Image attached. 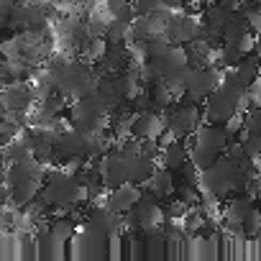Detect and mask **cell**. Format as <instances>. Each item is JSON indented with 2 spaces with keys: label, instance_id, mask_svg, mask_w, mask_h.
Wrapping results in <instances>:
<instances>
[{
  "label": "cell",
  "instance_id": "6da1fadb",
  "mask_svg": "<svg viewBox=\"0 0 261 261\" xmlns=\"http://www.w3.org/2000/svg\"><path fill=\"white\" fill-rule=\"evenodd\" d=\"M39 195L51 205L54 213H69L87 202V187L67 167H49Z\"/></svg>",
  "mask_w": 261,
  "mask_h": 261
},
{
  "label": "cell",
  "instance_id": "7a4b0ae2",
  "mask_svg": "<svg viewBox=\"0 0 261 261\" xmlns=\"http://www.w3.org/2000/svg\"><path fill=\"white\" fill-rule=\"evenodd\" d=\"M238 141V134L228 125V123H213V120H205L200 123V128L190 136V159L202 169H207L215 159H220L228 146Z\"/></svg>",
  "mask_w": 261,
  "mask_h": 261
},
{
  "label": "cell",
  "instance_id": "3957f363",
  "mask_svg": "<svg viewBox=\"0 0 261 261\" xmlns=\"http://www.w3.org/2000/svg\"><path fill=\"white\" fill-rule=\"evenodd\" d=\"M202 108H205V120L230 123L233 118L243 115V113L251 108V97H248V92H243V90H238V87L223 82V85L202 102Z\"/></svg>",
  "mask_w": 261,
  "mask_h": 261
},
{
  "label": "cell",
  "instance_id": "277c9868",
  "mask_svg": "<svg viewBox=\"0 0 261 261\" xmlns=\"http://www.w3.org/2000/svg\"><path fill=\"white\" fill-rule=\"evenodd\" d=\"M238 172H241V164H238L236 159H230L228 154H223V156L215 159L207 169H202V174H200L202 195H210V197L225 202L230 195H236Z\"/></svg>",
  "mask_w": 261,
  "mask_h": 261
},
{
  "label": "cell",
  "instance_id": "5b68a950",
  "mask_svg": "<svg viewBox=\"0 0 261 261\" xmlns=\"http://www.w3.org/2000/svg\"><path fill=\"white\" fill-rule=\"evenodd\" d=\"M164 118H167V134L172 139H190L205 118V108L200 100L190 95H179L177 102L164 113Z\"/></svg>",
  "mask_w": 261,
  "mask_h": 261
},
{
  "label": "cell",
  "instance_id": "8992f818",
  "mask_svg": "<svg viewBox=\"0 0 261 261\" xmlns=\"http://www.w3.org/2000/svg\"><path fill=\"white\" fill-rule=\"evenodd\" d=\"M123 225H125L123 215L113 213V210L105 205V200H102V202H92V205L87 207L82 233H85V238L92 241V243H105L108 238L118 236V233L123 230Z\"/></svg>",
  "mask_w": 261,
  "mask_h": 261
},
{
  "label": "cell",
  "instance_id": "52a82bcc",
  "mask_svg": "<svg viewBox=\"0 0 261 261\" xmlns=\"http://www.w3.org/2000/svg\"><path fill=\"white\" fill-rule=\"evenodd\" d=\"M100 77H102V74H100V69H97L95 62H90V59H85V57H77V59L69 62L59 90H62L69 100H77V97L90 95V92L97 87Z\"/></svg>",
  "mask_w": 261,
  "mask_h": 261
},
{
  "label": "cell",
  "instance_id": "ba28073f",
  "mask_svg": "<svg viewBox=\"0 0 261 261\" xmlns=\"http://www.w3.org/2000/svg\"><path fill=\"white\" fill-rule=\"evenodd\" d=\"M164 220H167L164 202L156 200L146 187H144L141 200L125 213V228L136 230V233H146V230H151V228H159V225H164Z\"/></svg>",
  "mask_w": 261,
  "mask_h": 261
},
{
  "label": "cell",
  "instance_id": "9c48e42d",
  "mask_svg": "<svg viewBox=\"0 0 261 261\" xmlns=\"http://www.w3.org/2000/svg\"><path fill=\"white\" fill-rule=\"evenodd\" d=\"M220 85H223V69L215 62H210V64H202V67H192V77H190L185 95L205 102Z\"/></svg>",
  "mask_w": 261,
  "mask_h": 261
},
{
  "label": "cell",
  "instance_id": "30bf717a",
  "mask_svg": "<svg viewBox=\"0 0 261 261\" xmlns=\"http://www.w3.org/2000/svg\"><path fill=\"white\" fill-rule=\"evenodd\" d=\"M34 105H36V92H34L31 82H26V80L6 82V87H3V108H6V113L26 115Z\"/></svg>",
  "mask_w": 261,
  "mask_h": 261
},
{
  "label": "cell",
  "instance_id": "8fae6325",
  "mask_svg": "<svg viewBox=\"0 0 261 261\" xmlns=\"http://www.w3.org/2000/svg\"><path fill=\"white\" fill-rule=\"evenodd\" d=\"M23 139L29 141L31 151L36 159H41L44 164L54 162V144H57V130L54 128H41V125H26Z\"/></svg>",
  "mask_w": 261,
  "mask_h": 261
},
{
  "label": "cell",
  "instance_id": "7c38bea8",
  "mask_svg": "<svg viewBox=\"0 0 261 261\" xmlns=\"http://www.w3.org/2000/svg\"><path fill=\"white\" fill-rule=\"evenodd\" d=\"M241 8H243V6H241ZM253 41H256V34L251 31V26H248V21H246V13L238 11V13L228 21V26L223 29V44L236 46V49H243V51H251V49H253Z\"/></svg>",
  "mask_w": 261,
  "mask_h": 261
},
{
  "label": "cell",
  "instance_id": "4fadbf2b",
  "mask_svg": "<svg viewBox=\"0 0 261 261\" xmlns=\"http://www.w3.org/2000/svg\"><path fill=\"white\" fill-rule=\"evenodd\" d=\"M141 195H144V185L125 182V185H120V187L108 190V195H105V205H108L113 213L125 215L130 207H134V205L141 200Z\"/></svg>",
  "mask_w": 261,
  "mask_h": 261
},
{
  "label": "cell",
  "instance_id": "5bb4252c",
  "mask_svg": "<svg viewBox=\"0 0 261 261\" xmlns=\"http://www.w3.org/2000/svg\"><path fill=\"white\" fill-rule=\"evenodd\" d=\"M149 64L167 80L169 74H174V72H179L182 67H187L190 64V59H187V51H185V46H179V44H169L167 49H162V51H156L151 59H149Z\"/></svg>",
  "mask_w": 261,
  "mask_h": 261
},
{
  "label": "cell",
  "instance_id": "9a60e30c",
  "mask_svg": "<svg viewBox=\"0 0 261 261\" xmlns=\"http://www.w3.org/2000/svg\"><path fill=\"white\" fill-rule=\"evenodd\" d=\"M164 134H167V118L159 110L139 113L136 120H134V130H130V136L139 139V141H144V139H162Z\"/></svg>",
  "mask_w": 261,
  "mask_h": 261
},
{
  "label": "cell",
  "instance_id": "2e32d148",
  "mask_svg": "<svg viewBox=\"0 0 261 261\" xmlns=\"http://www.w3.org/2000/svg\"><path fill=\"white\" fill-rule=\"evenodd\" d=\"M156 200H162V202H172V197H174V192H177V174L172 172V169H167L164 164H159V169L154 172V177L144 185Z\"/></svg>",
  "mask_w": 261,
  "mask_h": 261
},
{
  "label": "cell",
  "instance_id": "e0dca14e",
  "mask_svg": "<svg viewBox=\"0 0 261 261\" xmlns=\"http://www.w3.org/2000/svg\"><path fill=\"white\" fill-rule=\"evenodd\" d=\"M162 164L172 172H179L187 162H190V139H169L162 141Z\"/></svg>",
  "mask_w": 261,
  "mask_h": 261
},
{
  "label": "cell",
  "instance_id": "ac0fdd59",
  "mask_svg": "<svg viewBox=\"0 0 261 261\" xmlns=\"http://www.w3.org/2000/svg\"><path fill=\"white\" fill-rule=\"evenodd\" d=\"M128 67H130V49H128V44H108L102 59L97 62L100 74H105V72H123Z\"/></svg>",
  "mask_w": 261,
  "mask_h": 261
},
{
  "label": "cell",
  "instance_id": "d6986e66",
  "mask_svg": "<svg viewBox=\"0 0 261 261\" xmlns=\"http://www.w3.org/2000/svg\"><path fill=\"white\" fill-rule=\"evenodd\" d=\"M156 169H159V159H151L141 151L130 154V159H128V179L136 182V185H146L154 177Z\"/></svg>",
  "mask_w": 261,
  "mask_h": 261
},
{
  "label": "cell",
  "instance_id": "ffe728a7",
  "mask_svg": "<svg viewBox=\"0 0 261 261\" xmlns=\"http://www.w3.org/2000/svg\"><path fill=\"white\" fill-rule=\"evenodd\" d=\"M74 220H77V218H72V215H67V213H57L54 218H49L46 230H49V236H51L57 243L72 241L74 233H77V223H74Z\"/></svg>",
  "mask_w": 261,
  "mask_h": 261
},
{
  "label": "cell",
  "instance_id": "44dd1931",
  "mask_svg": "<svg viewBox=\"0 0 261 261\" xmlns=\"http://www.w3.org/2000/svg\"><path fill=\"white\" fill-rule=\"evenodd\" d=\"M172 13H174V8H169V6H162V8L146 13V21H149L151 31L154 34H167V26L172 21Z\"/></svg>",
  "mask_w": 261,
  "mask_h": 261
},
{
  "label": "cell",
  "instance_id": "7402d4cb",
  "mask_svg": "<svg viewBox=\"0 0 261 261\" xmlns=\"http://www.w3.org/2000/svg\"><path fill=\"white\" fill-rule=\"evenodd\" d=\"M156 36L146 21V16H139L134 23H130V31H128V41H141V44H149V39Z\"/></svg>",
  "mask_w": 261,
  "mask_h": 261
},
{
  "label": "cell",
  "instance_id": "603a6c76",
  "mask_svg": "<svg viewBox=\"0 0 261 261\" xmlns=\"http://www.w3.org/2000/svg\"><path fill=\"white\" fill-rule=\"evenodd\" d=\"M238 141H241V146H243V151L248 154V159H258L261 156V136L258 134H251V130H241V136H238Z\"/></svg>",
  "mask_w": 261,
  "mask_h": 261
},
{
  "label": "cell",
  "instance_id": "cb8c5ba5",
  "mask_svg": "<svg viewBox=\"0 0 261 261\" xmlns=\"http://www.w3.org/2000/svg\"><path fill=\"white\" fill-rule=\"evenodd\" d=\"M190 77H192V64L182 67V69L174 72V74H169V77H167V85H169L177 95H185V92H187V85H190Z\"/></svg>",
  "mask_w": 261,
  "mask_h": 261
},
{
  "label": "cell",
  "instance_id": "d4e9b609",
  "mask_svg": "<svg viewBox=\"0 0 261 261\" xmlns=\"http://www.w3.org/2000/svg\"><path fill=\"white\" fill-rule=\"evenodd\" d=\"M241 11L246 13V21H248L251 31H253V34H258V31H261V8L253 3V0H246Z\"/></svg>",
  "mask_w": 261,
  "mask_h": 261
},
{
  "label": "cell",
  "instance_id": "484cf974",
  "mask_svg": "<svg viewBox=\"0 0 261 261\" xmlns=\"http://www.w3.org/2000/svg\"><path fill=\"white\" fill-rule=\"evenodd\" d=\"M162 6H167V0H134V8H136L139 16H146V13L162 8Z\"/></svg>",
  "mask_w": 261,
  "mask_h": 261
},
{
  "label": "cell",
  "instance_id": "4316f807",
  "mask_svg": "<svg viewBox=\"0 0 261 261\" xmlns=\"http://www.w3.org/2000/svg\"><path fill=\"white\" fill-rule=\"evenodd\" d=\"M128 3H134V0H102V8L113 16V13H118L120 8H125Z\"/></svg>",
  "mask_w": 261,
  "mask_h": 261
},
{
  "label": "cell",
  "instance_id": "83f0119b",
  "mask_svg": "<svg viewBox=\"0 0 261 261\" xmlns=\"http://www.w3.org/2000/svg\"><path fill=\"white\" fill-rule=\"evenodd\" d=\"M167 6L174 8V11H182V8H190L192 0H167Z\"/></svg>",
  "mask_w": 261,
  "mask_h": 261
},
{
  "label": "cell",
  "instance_id": "f1b7e54d",
  "mask_svg": "<svg viewBox=\"0 0 261 261\" xmlns=\"http://www.w3.org/2000/svg\"><path fill=\"white\" fill-rule=\"evenodd\" d=\"M253 49L258 51V57H261V31L256 34V41H253Z\"/></svg>",
  "mask_w": 261,
  "mask_h": 261
},
{
  "label": "cell",
  "instance_id": "f546056e",
  "mask_svg": "<svg viewBox=\"0 0 261 261\" xmlns=\"http://www.w3.org/2000/svg\"><path fill=\"white\" fill-rule=\"evenodd\" d=\"M256 205H258V210H261V190L256 192Z\"/></svg>",
  "mask_w": 261,
  "mask_h": 261
},
{
  "label": "cell",
  "instance_id": "4dcf8cb0",
  "mask_svg": "<svg viewBox=\"0 0 261 261\" xmlns=\"http://www.w3.org/2000/svg\"><path fill=\"white\" fill-rule=\"evenodd\" d=\"M256 164H258V169H261V156H258V159H256Z\"/></svg>",
  "mask_w": 261,
  "mask_h": 261
},
{
  "label": "cell",
  "instance_id": "1f68e13d",
  "mask_svg": "<svg viewBox=\"0 0 261 261\" xmlns=\"http://www.w3.org/2000/svg\"><path fill=\"white\" fill-rule=\"evenodd\" d=\"M207 3H220V0H207Z\"/></svg>",
  "mask_w": 261,
  "mask_h": 261
},
{
  "label": "cell",
  "instance_id": "d6a6232c",
  "mask_svg": "<svg viewBox=\"0 0 261 261\" xmlns=\"http://www.w3.org/2000/svg\"><path fill=\"white\" fill-rule=\"evenodd\" d=\"M241 3H246V0H241Z\"/></svg>",
  "mask_w": 261,
  "mask_h": 261
}]
</instances>
